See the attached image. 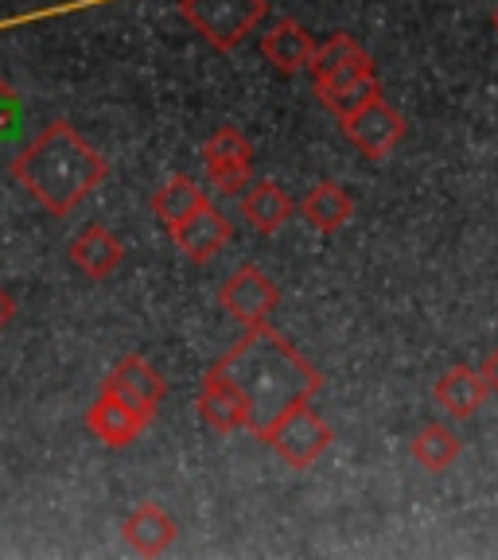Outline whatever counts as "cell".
Here are the masks:
<instances>
[{"instance_id":"5","label":"cell","mask_w":498,"mask_h":560,"mask_svg":"<svg viewBox=\"0 0 498 560\" xmlns=\"http://www.w3.org/2000/svg\"><path fill=\"white\" fill-rule=\"evenodd\" d=\"M202 167L219 195H242L254 175V144L234 125H219L202 144Z\"/></svg>"},{"instance_id":"21","label":"cell","mask_w":498,"mask_h":560,"mask_svg":"<svg viewBox=\"0 0 498 560\" xmlns=\"http://www.w3.org/2000/svg\"><path fill=\"white\" fill-rule=\"evenodd\" d=\"M378 94H382V82H378V74H374V79L350 82V86H339V90H332V94H320V102H324L327 109L343 121V117H350L367 102H374Z\"/></svg>"},{"instance_id":"13","label":"cell","mask_w":498,"mask_h":560,"mask_svg":"<svg viewBox=\"0 0 498 560\" xmlns=\"http://www.w3.org/2000/svg\"><path fill=\"white\" fill-rule=\"evenodd\" d=\"M125 261V245L114 230L90 222L74 242H70V265L79 272H86L90 280H105L109 272H117Z\"/></svg>"},{"instance_id":"15","label":"cell","mask_w":498,"mask_h":560,"mask_svg":"<svg viewBox=\"0 0 498 560\" xmlns=\"http://www.w3.org/2000/svg\"><path fill=\"white\" fill-rule=\"evenodd\" d=\"M437 405L448 412L452 420H472L483 409V401L490 397L487 382H483L479 366H452L432 389Z\"/></svg>"},{"instance_id":"17","label":"cell","mask_w":498,"mask_h":560,"mask_svg":"<svg viewBox=\"0 0 498 560\" xmlns=\"http://www.w3.org/2000/svg\"><path fill=\"white\" fill-rule=\"evenodd\" d=\"M297 214L312 230H320V234H335V230H343L355 219V199H350L347 187L327 179V184H315L312 191L297 202Z\"/></svg>"},{"instance_id":"24","label":"cell","mask_w":498,"mask_h":560,"mask_svg":"<svg viewBox=\"0 0 498 560\" xmlns=\"http://www.w3.org/2000/svg\"><path fill=\"white\" fill-rule=\"evenodd\" d=\"M12 315H16V304H12V296L4 289H0V331H4V327H9V319Z\"/></svg>"},{"instance_id":"16","label":"cell","mask_w":498,"mask_h":560,"mask_svg":"<svg viewBox=\"0 0 498 560\" xmlns=\"http://www.w3.org/2000/svg\"><path fill=\"white\" fill-rule=\"evenodd\" d=\"M121 534L132 552H140V557H160V552L172 549L179 529H175L172 514L160 510L157 502H140V506L121 522Z\"/></svg>"},{"instance_id":"9","label":"cell","mask_w":498,"mask_h":560,"mask_svg":"<svg viewBox=\"0 0 498 560\" xmlns=\"http://www.w3.org/2000/svg\"><path fill=\"white\" fill-rule=\"evenodd\" d=\"M167 234H172L175 249H179L187 261L202 265L215 254H222V245L234 237V222H230L215 202H202L192 219H184L175 230H167Z\"/></svg>"},{"instance_id":"1","label":"cell","mask_w":498,"mask_h":560,"mask_svg":"<svg viewBox=\"0 0 498 560\" xmlns=\"http://www.w3.org/2000/svg\"><path fill=\"white\" fill-rule=\"evenodd\" d=\"M215 374L234 382V389L245 397L250 424L245 432L265 440V432L277 424L285 412L312 401L324 389V377L312 362L292 347L285 335H277L269 324L245 327V335L215 362Z\"/></svg>"},{"instance_id":"23","label":"cell","mask_w":498,"mask_h":560,"mask_svg":"<svg viewBox=\"0 0 498 560\" xmlns=\"http://www.w3.org/2000/svg\"><path fill=\"white\" fill-rule=\"evenodd\" d=\"M479 374H483V382H487V389H490V394H498V347L490 350L487 359H483Z\"/></svg>"},{"instance_id":"4","label":"cell","mask_w":498,"mask_h":560,"mask_svg":"<svg viewBox=\"0 0 498 560\" xmlns=\"http://www.w3.org/2000/svg\"><path fill=\"white\" fill-rule=\"evenodd\" d=\"M332 440H335L332 424L312 409V401H304L292 412H285V417L265 432L262 444H269L292 471H308V467L332 447Z\"/></svg>"},{"instance_id":"14","label":"cell","mask_w":498,"mask_h":560,"mask_svg":"<svg viewBox=\"0 0 498 560\" xmlns=\"http://www.w3.org/2000/svg\"><path fill=\"white\" fill-rule=\"evenodd\" d=\"M312 51H315V39L297 20H280V24L269 27V35H262V55L277 74H300V70H308Z\"/></svg>"},{"instance_id":"10","label":"cell","mask_w":498,"mask_h":560,"mask_svg":"<svg viewBox=\"0 0 498 560\" xmlns=\"http://www.w3.org/2000/svg\"><path fill=\"white\" fill-rule=\"evenodd\" d=\"M105 394H117L121 401H129L132 409H140L144 417H157V409L167 397V382L160 377L157 366L140 359V354H129L114 366V374L102 382Z\"/></svg>"},{"instance_id":"22","label":"cell","mask_w":498,"mask_h":560,"mask_svg":"<svg viewBox=\"0 0 498 560\" xmlns=\"http://www.w3.org/2000/svg\"><path fill=\"white\" fill-rule=\"evenodd\" d=\"M24 125V102L20 94L9 86V82L0 79V140H12Z\"/></svg>"},{"instance_id":"20","label":"cell","mask_w":498,"mask_h":560,"mask_svg":"<svg viewBox=\"0 0 498 560\" xmlns=\"http://www.w3.org/2000/svg\"><path fill=\"white\" fill-rule=\"evenodd\" d=\"M409 452H413V459L425 467V471L440 475V471H448L455 459H460L464 444H460V436H455L448 424H437V420H432V424H425V429L413 436Z\"/></svg>"},{"instance_id":"6","label":"cell","mask_w":498,"mask_h":560,"mask_svg":"<svg viewBox=\"0 0 498 560\" xmlns=\"http://www.w3.org/2000/svg\"><path fill=\"white\" fill-rule=\"evenodd\" d=\"M308 70H312L315 94H332V90L350 86V82H362V79H374L378 74L367 47L347 32H335L327 44H315Z\"/></svg>"},{"instance_id":"3","label":"cell","mask_w":498,"mask_h":560,"mask_svg":"<svg viewBox=\"0 0 498 560\" xmlns=\"http://www.w3.org/2000/svg\"><path fill=\"white\" fill-rule=\"evenodd\" d=\"M265 0H179V16L207 39L215 51H234L245 35L265 20Z\"/></svg>"},{"instance_id":"18","label":"cell","mask_w":498,"mask_h":560,"mask_svg":"<svg viewBox=\"0 0 498 560\" xmlns=\"http://www.w3.org/2000/svg\"><path fill=\"white\" fill-rule=\"evenodd\" d=\"M292 214H297V202L289 199V191H280L269 179H262V184L242 191V219L250 222L257 234H277L280 226H289Z\"/></svg>"},{"instance_id":"25","label":"cell","mask_w":498,"mask_h":560,"mask_svg":"<svg viewBox=\"0 0 498 560\" xmlns=\"http://www.w3.org/2000/svg\"><path fill=\"white\" fill-rule=\"evenodd\" d=\"M490 20H495V32H498V9H495V16H490Z\"/></svg>"},{"instance_id":"2","label":"cell","mask_w":498,"mask_h":560,"mask_svg":"<svg viewBox=\"0 0 498 560\" xmlns=\"http://www.w3.org/2000/svg\"><path fill=\"white\" fill-rule=\"evenodd\" d=\"M12 179L32 195L47 214H70L109 175L102 152L70 121H51L12 160Z\"/></svg>"},{"instance_id":"19","label":"cell","mask_w":498,"mask_h":560,"mask_svg":"<svg viewBox=\"0 0 498 560\" xmlns=\"http://www.w3.org/2000/svg\"><path fill=\"white\" fill-rule=\"evenodd\" d=\"M202 202H210V199L192 175H172V179L152 195V214H157V222H164V230H175L184 219H192Z\"/></svg>"},{"instance_id":"11","label":"cell","mask_w":498,"mask_h":560,"mask_svg":"<svg viewBox=\"0 0 498 560\" xmlns=\"http://www.w3.org/2000/svg\"><path fill=\"white\" fill-rule=\"evenodd\" d=\"M152 417H144L140 409H132L129 401H121L117 394H97V401L86 409V429L102 440L105 447H129L132 440H140V432L149 429Z\"/></svg>"},{"instance_id":"7","label":"cell","mask_w":498,"mask_h":560,"mask_svg":"<svg viewBox=\"0 0 498 560\" xmlns=\"http://www.w3.org/2000/svg\"><path fill=\"white\" fill-rule=\"evenodd\" d=\"M222 312L242 327L269 324V315L280 307V289L265 277L257 265H242L227 277V284L219 289Z\"/></svg>"},{"instance_id":"8","label":"cell","mask_w":498,"mask_h":560,"mask_svg":"<svg viewBox=\"0 0 498 560\" xmlns=\"http://www.w3.org/2000/svg\"><path fill=\"white\" fill-rule=\"evenodd\" d=\"M405 117L397 114L394 105L385 102L382 94L374 97V102H367L362 109H355L350 117H343V132H347V140L355 144V149L362 152L367 160H385L390 152L397 149L405 140Z\"/></svg>"},{"instance_id":"12","label":"cell","mask_w":498,"mask_h":560,"mask_svg":"<svg viewBox=\"0 0 498 560\" xmlns=\"http://www.w3.org/2000/svg\"><path fill=\"white\" fill-rule=\"evenodd\" d=\"M195 409H199L202 424L215 432H245V424H250L245 397L234 389V382H227V377L215 374V370H207V377H202Z\"/></svg>"}]
</instances>
